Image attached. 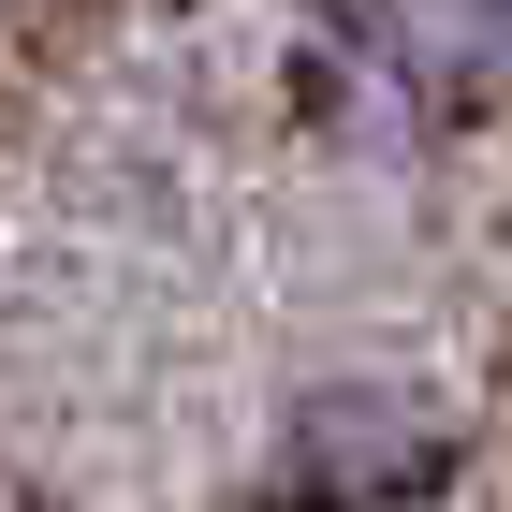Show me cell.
<instances>
[{
	"instance_id": "cell-2",
	"label": "cell",
	"mask_w": 512,
	"mask_h": 512,
	"mask_svg": "<svg viewBox=\"0 0 512 512\" xmlns=\"http://www.w3.org/2000/svg\"><path fill=\"white\" fill-rule=\"evenodd\" d=\"M483 15H498V30H512V0H483Z\"/></svg>"
},
{
	"instance_id": "cell-1",
	"label": "cell",
	"mask_w": 512,
	"mask_h": 512,
	"mask_svg": "<svg viewBox=\"0 0 512 512\" xmlns=\"http://www.w3.org/2000/svg\"><path fill=\"white\" fill-rule=\"evenodd\" d=\"M293 498H381V483H425L439 469V410L425 395H381V381H322L278 439Z\"/></svg>"
}]
</instances>
